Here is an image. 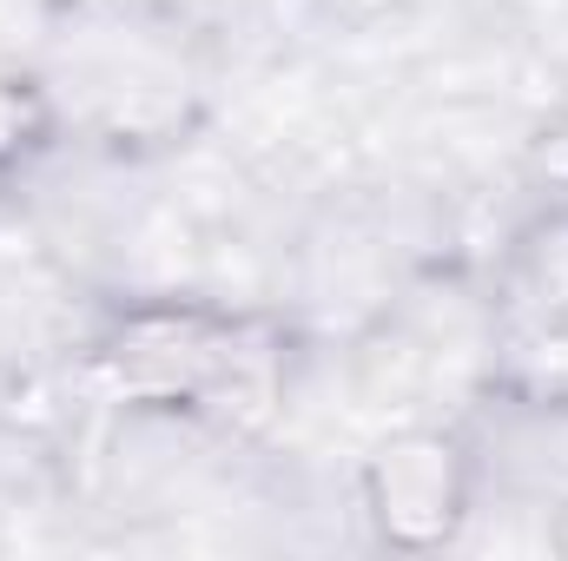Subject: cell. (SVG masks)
Wrapping results in <instances>:
<instances>
[{
    "instance_id": "1",
    "label": "cell",
    "mask_w": 568,
    "mask_h": 561,
    "mask_svg": "<svg viewBox=\"0 0 568 561\" xmlns=\"http://www.w3.org/2000/svg\"><path fill=\"white\" fill-rule=\"evenodd\" d=\"M463 449L449 436H404L371 462V509L397 549H429L463 516Z\"/></svg>"
},
{
    "instance_id": "2",
    "label": "cell",
    "mask_w": 568,
    "mask_h": 561,
    "mask_svg": "<svg viewBox=\"0 0 568 561\" xmlns=\"http://www.w3.org/2000/svg\"><path fill=\"white\" fill-rule=\"evenodd\" d=\"M33 133H47V106L27 80H0V159L27 152Z\"/></svg>"
}]
</instances>
